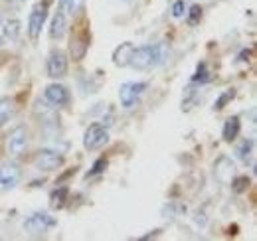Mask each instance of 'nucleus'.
Returning <instances> with one entry per match:
<instances>
[{
    "label": "nucleus",
    "instance_id": "obj_1",
    "mask_svg": "<svg viewBox=\"0 0 257 241\" xmlns=\"http://www.w3.org/2000/svg\"><path fill=\"white\" fill-rule=\"evenodd\" d=\"M170 58V48L166 44H151V46H141L135 48L131 54L128 65L135 69H151V67H159L162 63H166Z\"/></svg>",
    "mask_w": 257,
    "mask_h": 241
},
{
    "label": "nucleus",
    "instance_id": "obj_2",
    "mask_svg": "<svg viewBox=\"0 0 257 241\" xmlns=\"http://www.w3.org/2000/svg\"><path fill=\"white\" fill-rule=\"evenodd\" d=\"M28 149V129L24 125L14 127L6 137V152L12 158L22 156Z\"/></svg>",
    "mask_w": 257,
    "mask_h": 241
},
{
    "label": "nucleus",
    "instance_id": "obj_3",
    "mask_svg": "<svg viewBox=\"0 0 257 241\" xmlns=\"http://www.w3.org/2000/svg\"><path fill=\"white\" fill-rule=\"evenodd\" d=\"M56 217L52 213H46V211H36L32 213L26 221H24V229L30 233V235H44L48 233L54 225H56Z\"/></svg>",
    "mask_w": 257,
    "mask_h": 241
},
{
    "label": "nucleus",
    "instance_id": "obj_4",
    "mask_svg": "<svg viewBox=\"0 0 257 241\" xmlns=\"http://www.w3.org/2000/svg\"><path fill=\"white\" fill-rule=\"evenodd\" d=\"M109 143V131L101 123H91L83 135V147L87 151H99Z\"/></svg>",
    "mask_w": 257,
    "mask_h": 241
},
{
    "label": "nucleus",
    "instance_id": "obj_5",
    "mask_svg": "<svg viewBox=\"0 0 257 241\" xmlns=\"http://www.w3.org/2000/svg\"><path fill=\"white\" fill-rule=\"evenodd\" d=\"M64 154L58 151H52V149H44L36 154L34 158V166L40 170V172H54L58 168L64 166Z\"/></svg>",
    "mask_w": 257,
    "mask_h": 241
},
{
    "label": "nucleus",
    "instance_id": "obj_6",
    "mask_svg": "<svg viewBox=\"0 0 257 241\" xmlns=\"http://www.w3.org/2000/svg\"><path fill=\"white\" fill-rule=\"evenodd\" d=\"M48 4H50V0L38 2L32 8L30 16H28V36H30V40H34V42L40 38L42 28H44V24L48 20Z\"/></svg>",
    "mask_w": 257,
    "mask_h": 241
},
{
    "label": "nucleus",
    "instance_id": "obj_7",
    "mask_svg": "<svg viewBox=\"0 0 257 241\" xmlns=\"http://www.w3.org/2000/svg\"><path fill=\"white\" fill-rule=\"evenodd\" d=\"M147 87H149V83H145V81H127V83H123L121 89H119L121 105L125 109H133L139 103L141 95L147 91Z\"/></svg>",
    "mask_w": 257,
    "mask_h": 241
},
{
    "label": "nucleus",
    "instance_id": "obj_8",
    "mask_svg": "<svg viewBox=\"0 0 257 241\" xmlns=\"http://www.w3.org/2000/svg\"><path fill=\"white\" fill-rule=\"evenodd\" d=\"M22 180V170L18 164H0V190H12Z\"/></svg>",
    "mask_w": 257,
    "mask_h": 241
},
{
    "label": "nucleus",
    "instance_id": "obj_9",
    "mask_svg": "<svg viewBox=\"0 0 257 241\" xmlns=\"http://www.w3.org/2000/svg\"><path fill=\"white\" fill-rule=\"evenodd\" d=\"M46 73L52 79H60L67 73V56L62 50H56V52L50 54L48 63H46Z\"/></svg>",
    "mask_w": 257,
    "mask_h": 241
},
{
    "label": "nucleus",
    "instance_id": "obj_10",
    "mask_svg": "<svg viewBox=\"0 0 257 241\" xmlns=\"http://www.w3.org/2000/svg\"><path fill=\"white\" fill-rule=\"evenodd\" d=\"M89 52V34L83 30V32H75L71 36V42H69V56L73 61H81L85 60Z\"/></svg>",
    "mask_w": 257,
    "mask_h": 241
},
{
    "label": "nucleus",
    "instance_id": "obj_11",
    "mask_svg": "<svg viewBox=\"0 0 257 241\" xmlns=\"http://www.w3.org/2000/svg\"><path fill=\"white\" fill-rule=\"evenodd\" d=\"M214 176L220 184L229 186V182L233 180V176H235V162L229 156H220L214 162Z\"/></svg>",
    "mask_w": 257,
    "mask_h": 241
},
{
    "label": "nucleus",
    "instance_id": "obj_12",
    "mask_svg": "<svg viewBox=\"0 0 257 241\" xmlns=\"http://www.w3.org/2000/svg\"><path fill=\"white\" fill-rule=\"evenodd\" d=\"M44 97L54 107H64V105L69 103V91H67V87L60 85V83H50L44 91Z\"/></svg>",
    "mask_w": 257,
    "mask_h": 241
},
{
    "label": "nucleus",
    "instance_id": "obj_13",
    "mask_svg": "<svg viewBox=\"0 0 257 241\" xmlns=\"http://www.w3.org/2000/svg\"><path fill=\"white\" fill-rule=\"evenodd\" d=\"M22 36V22L18 18H10L2 24L0 28V38L4 42H16L18 38Z\"/></svg>",
    "mask_w": 257,
    "mask_h": 241
},
{
    "label": "nucleus",
    "instance_id": "obj_14",
    "mask_svg": "<svg viewBox=\"0 0 257 241\" xmlns=\"http://www.w3.org/2000/svg\"><path fill=\"white\" fill-rule=\"evenodd\" d=\"M65 30H67V16L65 12L60 8L54 16H52V24H50V38L52 40H62Z\"/></svg>",
    "mask_w": 257,
    "mask_h": 241
},
{
    "label": "nucleus",
    "instance_id": "obj_15",
    "mask_svg": "<svg viewBox=\"0 0 257 241\" xmlns=\"http://www.w3.org/2000/svg\"><path fill=\"white\" fill-rule=\"evenodd\" d=\"M239 131H241L239 117H229V119H225V123H224V129H222V139H224L225 143H233V141L237 139Z\"/></svg>",
    "mask_w": 257,
    "mask_h": 241
},
{
    "label": "nucleus",
    "instance_id": "obj_16",
    "mask_svg": "<svg viewBox=\"0 0 257 241\" xmlns=\"http://www.w3.org/2000/svg\"><path fill=\"white\" fill-rule=\"evenodd\" d=\"M133 50H135V46H133L131 42L121 44V46L113 52V63H115L117 67H127L128 61H131V54H133Z\"/></svg>",
    "mask_w": 257,
    "mask_h": 241
},
{
    "label": "nucleus",
    "instance_id": "obj_17",
    "mask_svg": "<svg viewBox=\"0 0 257 241\" xmlns=\"http://www.w3.org/2000/svg\"><path fill=\"white\" fill-rule=\"evenodd\" d=\"M14 115H16V103H14V99L0 97V127H4Z\"/></svg>",
    "mask_w": 257,
    "mask_h": 241
},
{
    "label": "nucleus",
    "instance_id": "obj_18",
    "mask_svg": "<svg viewBox=\"0 0 257 241\" xmlns=\"http://www.w3.org/2000/svg\"><path fill=\"white\" fill-rule=\"evenodd\" d=\"M253 147H255V143H253V139H245L239 147H237V151H235V154H237V158L241 160V162H251V166H255L253 164Z\"/></svg>",
    "mask_w": 257,
    "mask_h": 241
},
{
    "label": "nucleus",
    "instance_id": "obj_19",
    "mask_svg": "<svg viewBox=\"0 0 257 241\" xmlns=\"http://www.w3.org/2000/svg\"><path fill=\"white\" fill-rule=\"evenodd\" d=\"M67 196H69V190H67L65 186H60L58 190H54V192L50 194V208L62 210L65 206V202H67Z\"/></svg>",
    "mask_w": 257,
    "mask_h": 241
},
{
    "label": "nucleus",
    "instance_id": "obj_20",
    "mask_svg": "<svg viewBox=\"0 0 257 241\" xmlns=\"http://www.w3.org/2000/svg\"><path fill=\"white\" fill-rule=\"evenodd\" d=\"M34 113L40 117V120L44 123V125H48V120H58V115L52 111V107H48L46 103H42V101H38L36 103V107H34Z\"/></svg>",
    "mask_w": 257,
    "mask_h": 241
},
{
    "label": "nucleus",
    "instance_id": "obj_21",
    "mask_svg": "<svg viewBox=\"0 0 257 241\" xmlns=\"http://www.w3.org/2000/svg\"><path fill=\"white\" fill-rule=\"evenodd\" d=\"M60 6H62V10L67 12V14H77L79 10H81V6H83V0H60Z\"/></svg>",
    "mask_w": 257,
    "mask_h": 241
},
{
    "label": "nucleus",
    "instance_id": "obj_22",
    "mask_svg": "<svg viewBox=\"0 0 257 241\" xmlns=\"http://www.w3.org/2000/svg\"><path fill=\"white\" fill-rule=\"evenodd\" d=\"M229 184H231L233 192L241 194V192H245V190L249 188V184H251V180H249L247 176H233V180L229 182Z\"/></svg>",
    "mask_w": 257,
    "mask_h": 241
},
{
    "label": "nucleus",
    "instance_id": "obj_23",
    "mask_svg": "<svg viewBox=\"0 0 257 241\" xmlns=\"http://www.w3.org/2000/svg\"><path fill=\"white\" fill-rule=\"evenodd\" d=\"M233 97H235V89L224 91V93H222V95L216 99V103H214V109H216V111H222V109H224L225 105H227V103H229Z\"/></svg>",
    "mask_w": 257,
    "mask_h": 241
},
{
    "label": "nucleus",
    "instance_id": "obj_24",
    "mask_svg": "<svg viewBox=\"0 0 257 241\" xmlns=\"http://www.w3.org/2000/svg\"><path fill=\"white\" fill-rule=\"evenodd\" d=\"M200 20H202V6L200 4H194L192 8H190V12H188V24L196 26Z\"/></svg>",
    "mask_w": 257,
    "mask_h": 241
},
{
    "label": "nucleus",
    "instance_id": "obj_25",
    "mask_svg": "<svg viewBox=\"0 0 257 241\" xmlns=\"http://www.w3.org/2000/svg\"><path fill=\"white\" fill-rule=\"evenodd\" d=\"M212 77H210V73L206 71V65L204 63H200L198 65V69H196V73H194L192 81H200V83H206V81H210Z\"/></svg>",
    "mask_w": 257,
    "mask_h": 241
},
{
    "label": "nucleus",
    "instance_id": "obj_26",
    "mask_svg": "<svg viewBox=\"0 0 257 241\" xmlns=\"http://www.w3.org/2000/svg\"><path fill=\"white\" fill-rule=\"evenodd\" d=\"M186 14V4H184V0H176L174 4H172V16L174 18H182Z\"/></svg>",
    "mask_w": 257,
    "mask_h": 241
},
{
    "label": "nucleus",
    "instance_id": "obj_27",
    "mask_svg": "<svg viewBox=\"0 0 257 241\" xmlns=\"http://www.w3.org/2000/svg\"><path fill=\"white\" fill-rule=\"evenodd\" d=\"M105 168H107V158H99V160H95L93 168L87 172V178H89V176H93V174H101Z\"/></svg>",
    "mask_w": 257,
    "mask_h": 241
},
{
    "label": "nucleus",
    "instance_id": "obj_28",
    "mask_svg": "<svg viewBox=\"0 0 257 241\" xmlns=\"http://www.w3.org/2000/svg\"><path fill=\"white\" fill-rule=\"evenodd\" d=\"M8 2H12V4H16V2H26V0H8Z\"/></svg>",
    "mask_w": 257,
    "mask_h": 241
}]
</instances>
